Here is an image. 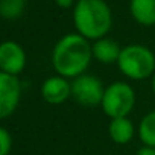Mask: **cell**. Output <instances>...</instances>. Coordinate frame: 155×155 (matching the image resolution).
<instances>
[{
  "label": "cell",
  "mask_w": 155,
  "mask_h": 155,
  "mask_svg": "<svg viewBox=\"0 0 155 155\" xmlns=\"http://www.w3.org/2000/svg\"><path fill=\"white\" fill-rule=\"evenodd\" d=\"M137 104V93L129 82L113 81L105 87L101 108L108 119L129 117Z\"/></svg>",
  "instance_id": "4"
},
{
  "label": "cell",
  "mask_w": 155,
  "mask_h": 155,
  "mask_svg": "<svg viewBox=\"0 0 155 155\" xmlns=\"http://www.w3.org/2000/svg\"><path fill=\"white\" fill-rule=\"evenodd\" d=\"M91 49H93V59L105 65L117 64L119 56L122 53V46L111 37H104L101 40L91 41Z\"/></svg>",
  "instance_id": "9"
},
{
  "label": "cell",
  "mask_w": 155,
  "mask_h": 155,
  "mask_svg": "<svg viewBox=\"0 0 155 155\" xmlns=\"http://www.w3.org/2000/svg\"><path fill=\"white\" fill-rule=\"evenodd\" d=\"M129 14L140 26H155V0H129Z\"/></svg>",
  "instance_id": "11"
},
{
  "label": "cell",
  "mask_w": 155,
  "mask_h": 155,
  "mask_svg": "<svg viewBox=\"0 0 155 155\" xmlns=\"http://www.w3.org/2000/svg\"><path fill=\"white\" fill-rule=\"evenodd\" d=\"M78 0H55V3L61 9H73Z\"/></svg>",
  "instance_id": "15"
},
{
  "label": "cell",
  "mask_w": 155,
  "mask_h": 155,
  "mask_svg": "<svg viewBox=\"0 0 155 155\" xmlns=\"http://www.w3.org/2000/svg\"><path fill=\"white\" fill-rule=\"evenodd\" d=\"M28 64V53L25 47L14 41L6 40L0 44V71L20 76Z\"/></svg>",
  "instance_id": "7"
},
{
  "label": "cell",
  "mask_w": 155,
  "mask_h": 155,
  "mask_svg": "<svg viewBox=\"0 0 155 155\" xmlns=\"http://www.w3.org/2000/svg\"><path fill=\"white\" fill-rule=\"evenodd\" d=\"M108 135L116 144H128L137 135V126L129 117L110 119Z\"/></svg>",
  "instance_id": "10"
},
{
  "label": "cell",
  "mask_w": 155,
  "mask_h": 155,
  "mask_svg": "<svg viewBox=\"0 0 155 155\" xmlns=\"http://www.w3.org/2000/svg\"><path fill=\"white\" fill-rule=\"evenodd\" d=\"M12 135L8 128H0V155H9L12 152Z\"/></svg>",
  "instance_id": "14"
},
{
  "label": "cell",
  "mask_w": 155,
  "mask_h": 155,
  "mask_svg": "<svg viewBox=\"0 0 155 155\" xmlns=\"http://www.w3.org/2000/svg\"><path fill=\"white\" fill-rule=\"evenodd\" d=\"M23 85L18 76L0 71V117H11L21 101Z\"/></svg>",
  "instance_id": "6"
},
{
  "label": "cell",
  "mask_w": 155,
  "mask_h": 155,
  "mask_svg": "<svg viewBox=\"0 0 155 155\" xmlns=\"http://www.w3.org/2000/svg\"><path fill=\"white\" fill-rule=\"evenodd\" d=\"M40 94L46 104L61 105L71 99V79L55 73L41 82Z\"/></svg>",
  "instance_id": "8"
},
{
  "label": "cell",
  "mask_w": 155,
  "mask_h": 155,
  "mask_svg": "<svg viewBox=\"0 0 155 155\" xmlns=\"http://www.w3.org/2000/svg\"><path fill=\"white\" fill-rule=\"evenodd\" d=\"M137 137L141 144L155 147V110L146 113L137 125Z\"/></svg>",
  "instance_id": "12"
},
{
  "label": "cell",
  "mask_w": 155,
  "mask_h": 155,
  "mask_svg": "<svg viewBox=\"0 0 155 155\" xmlns=\"http://www.w3.org/2000/svg\"><path fill=\"white\" fill-rule=\"evenodd\" d=\"M105 87L102 79L91 73H84L71 79V99L82 108L101 107Z\"/></svg>",
  "instance_id": "5"
},
{
  "label": "cell",
  "mask_w": 155,
  "mask_h": 155,
  "mask_svg": "<svg viewBox=\"0 0 155 155\" xmlns=\"http://www.w3.org/2000/svg\"><path fill=\"white\" fill-rule=\"evenodd\" d=\"M137 155H155V147L141 144V147L137 150Z\"/></svg>",
  "instance_id": "16"
},
{
  "label": "cell",
  "mask_w": 155,
  "mask_h": 155,
  "mask_svg": "<svg viewBox=\"0 0 155 155\" xmlns=\"http://www.w3.org/2000/svg\"><path fill=\"white\" fill-rule=\"evenodd\" d=\"M28 0H0V15L5 20H17L23 15Z\"/></svg>",
  "instance_id": "13"
},
{
  "label": "cell",
  "mask_w": 155,
  "mask_h": 155,
  "mask_svg": "<svg viewBox=\"0 0 155 155\" xmlns=\"http://www.w3.org/2000/svg\"><path fill=\"white\" fill-rule=\"evenodd\" d=\"M93 61L91 41L84 38L78 32L65 34L61 37L52 50V67L56 74L67 79L87 73Z\"/></svg>",
  "instance_id": "1"
},
{
  "label": "cell",
  "mask_w": 155,
  "mask_h": 155,
  "mask_svg": "<svg viewBox=\"0 0 155 155\" xmlns=\"http://www.w3.org/2000/svg\"><path fill=\"white\" fill-rule=\"evenodd\" d=\"M71 18L74 31L90 41L108 37L113 28V11L105 0H78Z\"/></svg>",
  "instance_id": "2"
},
{
  "label": "cell",
  "mask_w": 155,
  "mask_h": 155,
  "mask_svg": "<svg viewBox=\"0 0 155 155\" xmlns=\"http://www.w3.org/2000/svg\"><path fill=\"white\" fill-rule=\"evenodd\" d=\"M119 71L129 81H146L155 73V53L144 44L131 43L122 47Z\"/></svg>",
  "instance_id": "3"
},
{
  "label": "cell",
  "mask_w": 155,
  "mask_h": 155,
  "mask_svg": "<svg viewBox=\"0 0 155 155\" xmlns=\"http://www.w3.org/2000/svg\"><path fill=\"white\" fill-rule=\"evenodd\" d=\"M150 90H152V94H153V97H155V73H153V76L150 78Z\"/></svg>",
  "instance_id": "17"
}]
</instances>
